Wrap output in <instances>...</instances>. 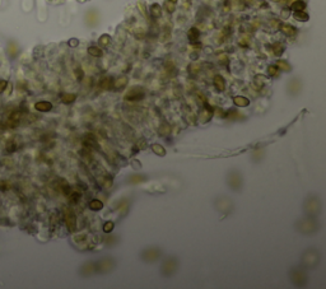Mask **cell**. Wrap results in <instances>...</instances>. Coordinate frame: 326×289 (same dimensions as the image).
I'll return each instance as SVG.
<instances>
[{
    "label": "cell",
    "mask_w": 326,
    "mask_h": 289,
    "mask_svg": "<svg viewBox=\"0 0 326 289\" xmlns=\"http://www.w3.org/2000/svg\"><path fill=\"white\" fill-rule=\"evenodd\" d=\"M143 97H144V91L142 88H139V87H135V88L130 89L128 93L125 94V100L126 101H133V102L140 101Z\"/></svg>",
    "instance_id": "cell-1"
},
{
    "label": "cell",
    "mask_w": 326,
    "mask_h": 289,
    "mask_svg": "<svg viewBox=\"0 0 326 289\" xmlns=\"http://www.w3.org/2000/svg\"><path fill=\"white\" fill-rule=\"evenodd\" d=\"M64 215H65V222H66L68 229H69L70 232H74L75 228H77V219H75V215H74V214H73L69 209H65Z\"/></svg>",
    "instance_id": "cell-2"
},
{
    "label": "cell",
    "mask_w": 326,
    "mask_h": 289,
    "mask_svg": "<svg viewBox=\"0 0 326 289\" xmlns=\"http://www.w3.org/2000/svg\"><path fill=\"white\" fill-rule=\"evenodd\" d=\"M83 143L89 149H99V145H98V143L96 140V138H94L92 134H87L86 136H84Z\"/></svg>",
    "instance_id": "cell-3"
},
{
    "label": "cell",
    "mask_w": 326,
    "mask_h": 289,
    "mask_svg": "<svg viewBox=\"0 0 326 289\" xmlns=\"http://www.w3.org/2000/svg\"><path fill=\"white\" fill-rule=\"evenodd\" d=\"M280 31L286 36H289V37H292V36H294V35L297 33V29L294 28L293 26H290V24H282L280 26Z\"/></svg>",
    "instance_id": "cell-4"
},
{
    "label": "cell",
    "mask_w": 326,
    "mask_h": 289,
    "mask_svg": "<svg viewBox=\"0 0 326 289\" xmlns=\"http://www.w3.org/2000/svg\"><path fill=\"white\" fill-rule=\"evenodd\" d=\"M35 107H36V110H38V111H42V112H47V111H50V110L52 108V104H51L50 102H45V101H42V102H38V103H36V104H35Z\"/></svg>",
    "instance_id": "cell-5"
},
{
    "label": "cell",
    "mask_w": 326,
    "mask_h": 289,
    "mask_svg": "<svg viewBox=\"0 0 326 289\" xmlns=\"http://www.w3.org/2000/svg\"><path fill=\"white\" fill-rule=\"evenodd\" d=\"M214 85H215V88H217L219 92L224 91V87H226V82H224L223 77H220V75H215V77H214Z\"/></svg>",
    "instance_id": "cell-6"
},
{
    "label": "cell",
    "mask_w": 326,
    "mask_h": 289,
    "mask_svg": "<svg viewBox=\"0 0 326 289\" xmlns=\"http://www.w3.org/2000/svg\"><path fill=\"white\" fill-rule=\"evenodd\" d=\"M150 14L155 19L161 18V15H162V8H161V5L159 4H153L150 6Z\"/></svg>",
    "instance_id": "cell-7"
},
{
    "label": "cell",
    "mask_w": 326,
    "mask_h": 289,
    "mask_svg": "<svg viewBox=\"0 0 326 289\" xmlns=\"http://www.w3.org/2000/svg\"><path fill=\"white\" fill-rule=\"evenodd\" d=\"M233 102L238 107H246V106L250 104V101L246 97H242V96H237V97H235L233 98Z\"/></svg>",
    "instance_id": "cell-8"
},
{
    "label": "cell",
    "mask_w": 326,
    "mask_h": 289,
    "mask_svg": "<svg viewBox=\"0 0 326 289\" xmlns=\"http://www.w3.org/2000/svg\"><path fill=\"white\" fill-rule=\"evenodd\" d=\"M187 36H188V40H190L191 42H196L199 40V37H200V32H199L197 28L193 27L190 31H188V35Z\"/></svg>",
    "instance_id": "cell-9"
},
{
    "label": "cell",
    "mask_w": 326,
    "mask_h": 289,
    "mask_svg": "<svg viewBox=\"0 0 326 289\" xmlns=\"http://www.w3.org/2000/svg\"><path fill=\"white\" fill-rule=\"evenodd\" d=\"M292 10H294V12H302V10H304V8H306V3L302 2V0H297V2H294L292 4Z\"/></svg>",
    "instance_id": "cell-10"
},
{
    "label": "cell",
    "mask_w": 326,
    "mask_h": 289,
    "mask_svg": "<svg viewBox=\"0 0 326 289\" xmlns=\"http://www.w3.org/2000/svg\"><path fill=\"white\" fill-rule=\"evenodd\" d=\"M80 196H82V192L80 191H73V190H70V192H69V199H70V202H73V204H77V202L79 201V199H80Z\"/></svg>",
    "instance_id": "cell-11"
},
{
    "label": "cell",
    "mask_w": 326,
    "mask_h": 289,
    "mask_svg": "<svg viewBox=\"0 0 326 289\" xmlns=\"http://www.w3.org/2000/svg\"><path fill=\"white\" fill-rule=\"evenodd\" d=\"M293 17H294V19L299 20V22H306V20H308V14L304 13L303 10L302 12H294Z\"/></svg>",
    "instance_id": "cell-12"
},
{
    "label": "cell",
    "mask_w": 326,
    "mask_h": 289,
    "mask_svg": "<svg viewBox=\"0 0 326 289\" xmlns=\"http://www.w3.org/2000/svg\"><path fill=\"white\" fill-rule=\"evenodd\" d=\"M88 52H89V55H92V56H96V57H101V56L103 55L102 50H101V49H98V47H96V46H91V47L88 49Z\"/></svg>",
    "instance_id": "cell-13"
},
{
    "label": "cell",
    "mask_w": 326,
    "mask_h": 289,
    "mask_svg": "<svg viewBox=\"0 0 326 289\" xmlns=\"http://www.w3.org/2000/svg\"><path fill=\"white\" fill-rule=\"evenodd\" d=\"M126 84H128V78H125V77L116 79V82L113 83V85H115V88H116V89H121V88H124Z\"/></svg>",
    "instance_id": "cell-14"
},
{
    "label": "cell",
    "mask_w": 326,
    "mask_h": 289,
    "mask_svg": "<svg viewBox=\"0 0 326 289\" xmlns=\"http://www.w3.org/2000/svg\"><path fill=\"white\" fill-rule=\"evenodd\" d=\"M77 98L75 94H71V93H66V94H62L61 96V101L64 103H71L74 102V100Z\"/></svg>",
    "instance_id": "cell-15"
},
{
    "label": "cell",
    "mask_w": 326,
    "mask_h": 289,
    "mask_svg": "<svg viewBox=\"0 0 326 289\" xmlns=\"http://www.w3.org/2000/svg\"><path fill=\"white\" fill-rule=\"evenodd\" d=\"M89 208L92 209V210H99V209H102L103 208V204H102V201L101 200H92L91 202H89Z\"/></svg>",
    "instance_id": "cell-16"
},
{
    "label": "cell",
    "mask_w": 326,
    "mask_h": 289,
    "mask_svg": "<svg viewBox=\"0 0 326 289\" xmlns=\"http://www.w3.org/2000/svg\"><path fill=\"white\" fill-rule=\"evenodd\" d=\"M277 66L280 68L282 70H286V71H290V69H292L289 64H288L287 61H284V60H279V61L277 62Z\"/></svg>",
    "instance_id": "cell-17"
},
{
    "label": "cell",
    "mask_w": 326,
    "mask_h": 289,
    "mask_svg": "<svg viewBox=\"0 0 326 289\" xmlns=\"http://www.w3.org/2000/svg\"><path fill=\"white\" fill-rule=\"evenodd\" d=\"M113 85V82L111 78H103V80H101V87L104 89H108Z\"/></svg>",
    "instance_id": "cell-18"
},
{
    "label": "cell",
    "mask_w": 326,
    "mask_h": 289,
    "mask_svg": "<svg viewBox=\"0 0 326 289\" xmlns=\"http://www.w3.org/2000/svg\"><path fill=\"white\" fill-rule=\"evenodd\" d=\"M273 47H274V53L277 56H280L282 53L284 52V46H283V44H280V42H277Z\"/></svg>",
    "instance_id": "cell-19"
},
{
    "label": "cell",
    "mask_w": 326,
    "mask_h": 289,
    "mask_svg": "<svg viewBox=\"0 0 326 289\" xmlns=\"http://www.w3.org/2000/svg\"><path fill=\"white\" fill-rule=\"evenodd\" d=\"M152 149H153V152H154L155 154H158V155H164V154H166L164 148H163L162 145H159V144H154V145L152 147Z\"/></svg>",
    "instance_id": "cell-20"
},
{
    "label": "cell",
    "mask_w": 326,
    "mask_h": 289,
    "mask_svg": "<svg viewBox=\"0 0 326 289\" xmlns=\"http://www.w3.org/2000/svg\"><path fill=\"white\" fill-rule=\"evenodd\" d=\"M110 44V36L108 35H103L99 37V45L102 46H107Z\"/></svg>",
    "instance_id": "cell-21"
},
{
    "label": "cell",
    "mask_w": 326,
    "mask_h": 289,
    "mask_svg": "<svg viewBox=\"0 0 326 289\" xmlns=\"http://www.w3.org/2000/svg\"><path fill=\"white\" fill-rule=\"evenodd\" d=\"M278 70H279V68L275 66V65H270L269 69H268V71H269V74H270L271 77H277V75H278V73H279Z\"/></svg>",
    "instance_id": "cell-22"
},
{
    "label": "cell",
    "mask_w": 326,
    "mask_h": 289,
    "mask_svg": "<svg viewBox=\"0 0 326 289\" xmlns=\"http://www.w3.org/2000/svg\"><path fill=\"white\" fill-rule=\"evenodd\" d=\"M112 229H113V223H112V222H107V223L103 226V231L106 232V233L112 232Z\"/></svg>",
    "instance_id": "cell-23"
},
{
    "label": "cell",
    "mask_w": 326,
    "mask_h": 289,
    "mask_svg": "<svg viewBox=\"0 0 326 289\" xmlns=\"http://www.w3.org/2000/svg\"><path fill=\"white\" fill-rule=\"evenodd\" d=\"M166 8H167V10L170 13H172L173 10H175V3H172V2H168V3H166Z\"/></svg>",
    "instance_id": "cell-24"
},
{
    "label": "cell",
    "mask_w": 326,
    "mask_h": 289,
    "mask_svg": "<svg viewBox=\"0 0 326 289\" xmlns=\"http://www.w3.org/2000/svg\"><path fill=\"white\" fill-rule=\"evenodd\" d=\"M75 75H77V79L78 80H82L83 79V70L80 68H77L75 69Z\"/></svg>",
    "instance_id": "cell-25"
},
{
    "label": "cell",
    "mask_w": 326,
    "mask_h": 289,
    "mask_svg": "<svg viewBox=\"0 0 326 289\" xmlns=\"http://www.w3.org/2000/svg\"><path fill=\"white\" fill-rule=\"evenodd\" d=\"M69 44H70V45H77V41H75V40H73V42L70 41V42H69Z\"/></svg>",
    "instance_id": "cell-26"
},
{
    "label": "cell",
    "mask_w": 326,
    "mask_h": 289,
    "mask_svg": "<svg viewBox=\"0 0 326 289\" xmlns=\"http://www.w3.org/2000/svg\"><path fill=\"white\" fill-rule=\"evenodd\" d=\"M170 2H172V3H176V2H177V0H170Z\"/></svg>",
    "instance_id": "cell-27"
}]
</instances>
